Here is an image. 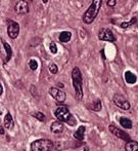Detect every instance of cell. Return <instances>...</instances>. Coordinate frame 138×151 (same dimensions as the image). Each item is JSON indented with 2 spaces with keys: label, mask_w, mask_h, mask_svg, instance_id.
I'll list each match as a JSON object with an SVG mask.
<instances>
[{
  "label": "cell",
  "mask_w": 138,
  "mask_h": 151,
  "mask_svg": "<svg viewBox=\"0 0 138 151\" xmlns=\"http://www.w3.org/2000/svg\"><path fill=\"white\" fill-rule=\"evenodd\" d=\"M114 103L116 104L119 108H121V109H123V110H129L131 107L129 101L122 95H115Z\"/></svg>",
  "instance_id": "7"
},
{
  "label": "cell",
  "mask_w": 138,
  "mask_h": 151,
  "mask_svg": "<svg viewBox=\"0 0 138 151\" xmlns=\"http://www.w3.org/2000/svg\"><path fill=\"white\" fill-rule=\"evenodd\" d=\"M54 115L57 118V120L61 121V122H67L70 119V117L72 116V114L65 106H58L55 109Z\"/></svg>",
  "instance_id": "4"
},
{
  "label": "cell",
  "mask_w": 138,
  "mask_h": 151,
  "mask_svg": "<svg viewBox=\"0 0 138 151\" xmlns=\"http://www.w3.org/2000/svg\"><path fill=\"white\" fill-rule=\"evenodd\" d=\"M0 4H1V2H0Z\"/></svg>",
  "instance_id": "33"
},
{
  "label": "cell",
  "mask_w": 138,
  "mask_h": 151,
  "mask_svg": "<svg viewBox=\"0 0 138 151\" xmlns=\"http://www.w3.org/2000/svg\"><path fill=\"white\" fill-rule=\"evenodd\" d=\"M98 39L102 40V41L107 42H115L116 41V37H115L114 33L109 28H101L98 31Z\"/></svg>",
  "instance_id": "6"
},
{
  "label": "cell",
  "mask_w": 138,
  "mask_h": 151,
  "mask_svg": "<svg viewBox=\"0 0 138 151\" xmlns=\"http://www.w3.org/2000/svg\"><path fill=\"white\" fill-rule=\"evenodd\" d=\"M89 108H90L91 110H93V111H95V112L100 111L101 108H102V104H101V101L99 99L95 100V101L93 102L92 104H90V105H89Z\"/></svg>",
  "instance_id": "18"
},
{
  "label": "cell",
  "mask_w": 138,
  "mask_h": 151,
  "mask_svg": "<svg viewBox=\"0 0 138 151\" xmlns=\"http://www.w3.org/2000/svg\"><path fill=\"white\" fill-rule=\"evenodd\" d=\"M125 80H126L127 83L133 84L137 81V77L134 73H132L131 71H126L125 72Z\"/></svg>",
  "instance_id": "14"
},
{
  "label": "cell",
  "mask_w": 138,
  "mask_h": 151,
  "mask_svg": "<svg viewBox=\"0 0 138 151\" xmlns=\"http://www.w3.org/2000/svg\"><path fill=\"white\" fill-rule=\"evenodd\" d=\"M72 80L73 86L76 93V97L79 101L83 99V86H82V73L78 67H74L72 71Z\"/></svg>",
  "instance_id": "2"
},
{
  "label": "cell",
  "mask_w": 138,
  "mask_h": 151,
  "mask_svg": "<svg viewBox=\"0 0 138 151\" xmlns=\"http://www.w3.org/2000/svg\"><path fill=\"white\" fill-rule=\"evenodd\" d=\"M136 21H137V18L136 17H134V18H132L131 19L129 22H123V23H121V28H123V29H127V28H129L130 26H132V25H134V24H136Z\"/></svg>",
  "instance_id": "20"
},
{
  "label": "cell",
  "mask_w": 138,
  "mask_h": 151,
  "mask_svg": "<svg viewBox=\"0 0 138 151\" xmlns=\"http://www.w3.org/2000/svg\"><path fill=\"white\" fill-rule=\"evenodd\" d=\"M67 123L69 125H76V123H77V121H76V119L74 118V116L72 115L71 117H70V119L67 121Z\"/></svg>",
  "instance_id": "25"
},
{
  "label": "cell",
  "mask_w": 138,
  "mask_h": 151,
  "mask_svg": "<svg viewBox=\"0 0 138 151\" xmlns=\"http://www.w3.org/2000/svg\"><path fill=\"white\" fill-rule=\"evenodd\" d=\"M120 124L122 125L124 129H132V121H131L129 118H127V117H121L120 118Z\"/></svg>",
  "instance_id": "19"
},
{
  "label": "cell",
  "mask_w": 138,
  "mask_h": 151,
  "mask_svg": "<svg viewBox=\"0 0 138 151\" xmlns=\"http://www.w3.org/2000/svg\"><path fill=\"white\" fill-rule=\"evenodd\" d=\"M58 86H59V88H63V83H58Z\"/></svg>",
  "instance_id": "30"
},
{
  "label": "cell",
  "mask_w": 138,
  "mask_h": 151,
  "mask_svg": "<svg viewBox=\"0 0 138 151\" xmlns=\"http://www.w3.org/2000/svg\"><path fill=\"white\" fill-rule=\"evenodd\" d=\"M2 93H3V88H2V86L0 84V96L2 95Z\"/></svg>",
  "instance_id": "28"
},
{
  "label": "cell",
  "mask_w": 138,
  "mask_h": 151,
  "mask_svg": "<svg viewBox=\"0 0 138 151\" xmlns=\"http://www.w3.org/2000/svg\"><path fill=\"white\" fill-rule=\"evenodd\" d=\"M63 123L59 120L53 121L50 125V129L53 134H61L63 132Z\"/></svg>",
  "instance_id": "11"
},
{
  "label": "cell",
  "mask_w": 138,
  "mask_h": 151,
  "mask_svg": "<svg viewBox=\"0 0 138 151\" xmlns=\"http://www.w3.org/2000/svg\"><path fill=\"white\" fill-rule=\"evenodd\" d=\"M47 1H48V0H43V2H44V3H47Z\"/></svg>",
  "instance_id": "31"
},
{
  "label": "cell",
  "mask_w": 138,
  "mask_h": 151,
  "mask_svg": "<svg viewBox=\"0 0 138 151\" xmlns=\"http://www.w3.org/2000/svg\"><path fill=\"white\" fill-rule=\"evenodd\" d=\"M1 41H2V43H3L4 50H5V52H6V59H5V61H4V63H7V62L10 61V59H11V57H12V50L9 44L4 39H1Z\"/></svg>",
  "instance_id": "12"
},
{
  "label": "cell",
  "mask_w": 138,
  "mask_h": 151,
  "mask_svg": "<svg viewBox=\"0 0 138 151\" xmlns=\"http://www.w3.org/2000/svg\"><path fill=\"white\" fill-rule=\"evenodd\" d=\"M14 10L18 14H25L29 12V4L26 0H20L18 3L14 5Z\"/></svg>",
  "instance_id": "10"
},
{
  "label": "cell",
  "mask_w": 138,
  "mask_h": 151,
  "mask_svg": "<svg viewBox=\"0 0 138 151\" xmlns=\"http://www.w3.org/2000/svg\"><path fill=\"white\" fill-rule=\"evenodd\" d=\"M0 135H4V129L0 125Z\"/></svg>",
  "instance_id": "27"
},
{
  "label": "cell",
  "mask_w": 138,
  "mask_h": 151,
  "mask_svg": "<svg viewBox=\"0 0 138 151\" xmlns=\"http://www.w3.org/2000/svg\"><path fill=\"white\" fill-rule=\"evenodd\" d=\"M29 67H30V69L31 70H36L38 68V63H37V61L36 60H33V59H32V60H30L29 61Z\"/></svg>",
  "instance_id": "22"
},
{
  "label": "cell",
  "mask_w": 138,
  "mask_h": 151,
  "mask_svg": "<svg viewBox=\"0 0 138 151\" xmlns=\"http://www.w3.org/2000/svg\"><path fill=\"white\" fill-rule=\"evenodd\" d=\"M49 93L51 95V97L53 98L54 100H56L57 102H60V103L65 102V97H67L65 91H63L60 88H49Z\"/></svg>",
  "instance_id": "9"
},
{
  "label": "cell",
  "mask_w": 138,
  "mask_h": 151,
  "mask_svg": "<svg viewBox=\"0 0 138 151\" xmlns=\"http://www.w3.org/2000/svg\"><path fill=\"white\" fill-rule=\"evenodd\" d=\"M32 115L34 116L35 118H37L39 121H41V122H43V121H45L46 119V117H45V115H44L42 112H35L34 114H32Z\"/></svg>",
  "instance_id": "21"
},
{
  "label": "cell",
  "mask_w": 138,
  "mask_h": 151,
  "mask_svg": "<svg viewBox=\"0 0 138 151\" xmlns=\"http://www.w3.org/2000/svg\"><path fill=\"white\" fill-rule=\"evenodd\" d=\"M117 4V0H109L107 1V5L110 6V7H115Z\"/></svg>",
  "instance_id": "26"
},
{
  "label": "cell",
  "mask_w": 138,
  "mask_h": 151,
  "mask_svg": "<svg viewBox=\"0 0 138 151\" xmlns=\"http://www.w3.org/2000/svg\"><path fill=\"white\" fill-rule=\"evenodd\" d=\"M7 34L11 39H16L20 34V25L12 20H7Z\"/></svg>",
  "instance_id": "5"
},
{
  "label": "cell",
  "mask_w": 138,
  "mask_h": 151,
  "mask_svg": "<svg viewBox=\"0 0 138 151\" xmlns=\"http://www.w3.org/2000/svg\"><path fill=\"white\" fill-rule=\"evenodd\" d=\"M136 25L138 26V18H137V21H136Z\"/></svg>",
  "instance_id": "32"
},
{
  "label": "cell",
  "mask_w": 138,
  "mask_h": 151,
  "mask_svg": "<svg viewBox=\"0 0 138 151\" xmlns=\"http://www.w3.org/2000/svg\"><path fill=\"white\" fill-rule=\"evenodd\" d=\"M109 129H110V132L112 134V135H115L117 138H119V139L124 140V141H126V142L131 141V138H130V136H129L128 134L125 133V132L122 131V129H118V127H115V125H112V124L110 125Z\"/></svg>",
  "instance_id": "8"
},
{
  "label": "cell",
  "mask_w": 138,
  "mask_h": 151,
  "mask_svg": "<svg viewBox=\"0 0 138 151\" xmlns=\"http://www.w3.org/2000/svg\"><path fill=\"white\" fill-rule=\"evenodd\" d=\"M125 149L126 151H138V142L133 141V140L127 142L125 145Z\"/></svg>",
  "instance_id": "17"
},
{
  "label": "cell",
  "mask_w": 138,
  "mask_h": 151,
  "mask_svg": "<svg viewBox=\"0 0 138 151\" xmlns=\"http://www.w3.org/2000/svg\"><path fill=\"white\" fill-rule=\"evenodd\" d=\"M101 55H102V58H103V59H105V50H101Z\"/></svg>",
  "instance_id": "29"
},
{
  "label": "cell",
  "mask_w": 138,
  "mask_h": 151,
  "mask_svg": "<svg viewBox=\"0 0 138 151\" xmlns=\"http://www.w3.org/2000/svg\"><path fill=\"white\" fill-rule=\"evenodd\" d=\"M14 119H12V116H11V114L8 112V113H6L5 117H4V127L7 129H11L12 127H14Z\"/></svg>",
  "instance_id": "13"
},
{
  "label": "cell",
  "mask_w": 138,
  "mask_h": 151,
  "mask_svg": "<svg viewBox=\"0 0 138 151\" xmlns=\"http://www.w3.org/2000/svg\"><path fill=\"white\" fill-rule=\"evenodd\" d=\"M72 38V33L70 31H63L61 32L60 34H59V41L63 42V43H67V42H69L70 40H71Z\"/></svg>",
  "instance_id": "15"
},
{
  "label": "cell",
  "mask_w": 138,
  "mask_h": 151,
  "mask_svg": "<svg viewBox=\"0 0 138 151\" xmlns=\"http://www.w3.org/2000/svg\"><path fill=\"white\" fill-rule=\"evenodd\" d=\"M49 50H50V52H51V54H56L57 52V45H56V43L55 42L52 41L51 43L49 44Z\"/></svg>",
  "instance_id": "23"
},
{
  "label": "cell",
  "mask_w": 138,
  "mask_h": 151,
  "mask_svg": "<svg viewBox=\"0 0 138 151\" xmlns=\"http://www.w3.org/2000/svg\"><path fill=\"white\" fill-rule=\"evenodd\" d=\"M102 4V0H92V3L90 4L87 10L83 14V22L86 25H90L93 21L98 16L99 9Z\"/></svg>",
  "instance_id": "1"
},
{
  "label": "cell",
  "mask_w": 138,
  "mask_h": 151,
  "mask_svg": "<svg viewBox=\"0 0 138 151\" xmlns=\"http://www.w3.org/2000/svg\"><path fill=\"white\" fill-rule=\"evenodd\" d=\"M85 132H86V127H85L84 125H81V127H79V129L74 133V137H75L76 139L82 141L85 137Z\"/></svg>",
  "instance_id": "16"
},
{
  "label": "cell",
  "mask_w": 138,
  "mask_h": 151,
  "mask_svg": "<svg viewBox=\"0 0 138 151\" xmlns=\"http://www.w3.org/2000/svg\"><path fill=\"white\" fill-rule=\"evenodd\" d=\"M49 71L51 72L52 74H56L57 71H58V68H57V66L55 65L54 63H52L49 65Z\"/></svg>",
  "instance_id": "24"
},
{
  "label": "cell",
  "mask_w": 138,
  "mask_h": 151,
  "mask_svg": "<svg viewBox=\"0 0 138 151\" xmlns=\"http://www.w3.org/2000/svg\"><path fill=\"white\" fill-rule=\"evenodd\" d=\"M53 142L47 139H39L31 144L32 151H52Z\"/></svg>",
  "instance_id": "3"
}]
</instances>
